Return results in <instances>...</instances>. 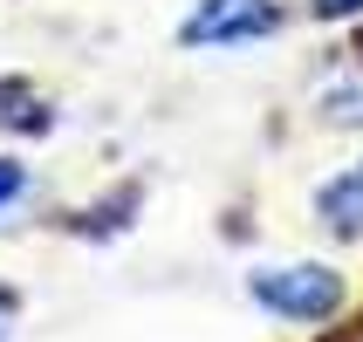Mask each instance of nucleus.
<instances>
[{"mask_svg": "<svg viewBox=\"0 0 363 342\" xmlns=\"http://www.w3.org/2000/svg\"><path fill=\"white\" fill-rule=\"evenodd\" d=\"M21 192H28V164L0 151V212H7V205H21Z\"/></svg>", "mask_w": 363, "mask_h": 342, "instance_id": "obj_5", "label": "nucleus"}, {"mask_svg": "<svg viewBox=\"0 0 363 342\" xmlns=\"http://www.w3.org/2000/svg\"><path fill=\"white\" fill-rule=\"evenodd\" d=\"M308 14H315V21H357L363 0H308Z\"/></svg>", "mask_w": 363, "mask_h": 342, "instance_id": "obj_6", "label": "nucleus"}, {"mask_svg": "<svg viewBox=\"0 0 363 342\" xmlns=\"http://www.w3.org/2000/svg\"><path fill=\"white\" fill-rule=\"evenodd\" d=\"M315 226L336 240H363V158L315 185Z\"/></svg>", "mask_w": 363, "mask_h": 342, "instance_id": "obj_3", "label": "nucleus"}, {"mask_svg": "<svg viewBox=\"0 0 363 342\" xmlns=\"http://www.w3.org/2000/svg\"><path fill=\"white\" fill-rule=\"evenodd\" d=\"M281 35V7L274 0H192V14L179 21V48L206 55V48H254V41Z\"/></svg>", "mask_w": 363, "mask_h": 342, "instance_id": "obj_2", "label": "nucleus"}, {"mask_svg": "<svg viewBox=\"0 0 363 342\" xmlns=\"http://www.w3.org/2000/svg\"><path fill=\"white\" fill-rule=\"evenodd\" d=\"M247 295H254V308H267L274 322L323 329V322L343 315L350 281L329 261H281V267H254V274H247Z\"/></svg>", "mask_w": 363, "mask_h": 342, "instance_id": "obj_1", "label": "nucleus"}, {"mask_svg": "<svg viewBox=\"0 0 363 342\" xmlns=\"http://www.w3.org/2000/svg\"><path fill=\"white\" fill-rule=\"evenodd\" d=\"M0 342H14V295L0 287Z\"/></svg>", "mask_w": 363, "mask_h": 342, "instance_id": "obj_7", "label": "nucleus"}, {"mask_svg": "<svg viewBox=\"0 0 363 342\" xmlns=\"http://www.w3.org/2000/svg\"><path fill=\"white\" fill-rule=\"evenodd\" d=\"M315 117H323L329 130H363V76H357V82H336V89H323Z\"/></svg>", "mask_w": 363, "mask_h": 342, "instance_id": "obj_4", "label": "nucleus"}]
</instances>
